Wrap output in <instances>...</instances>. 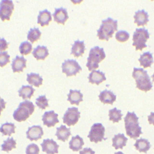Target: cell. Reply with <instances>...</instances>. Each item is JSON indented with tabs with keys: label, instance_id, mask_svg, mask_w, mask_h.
Listing matches in <instances>:
<instances>
[{
	"label": "cell",
	"instance_id": "1",
	"mask_svg": "<svg viewBox=\"0 0 154 154\" xmlns=\"http://www.w3.org/2000/svg\"><path fill=\"white\" fill-rule=\"evenodd\" d=\"M138 117L134 112H128L124 119L126 134L132 139H137L143 134L138 122Z\"/></svg>",
	"mask_w": 154,
	"mask_h": 154
},
{
	"label": "cell",
	"instance_id": "2",
	"mask_svg": "<svg viewBox=\"0 0 154 154\" xmlns=\"http://www.w3.org/2000/svg\"><path fill=\"white\" fill-rule=\"evenodd\" d=\"M118 23L117 20L108 17L102 20L101 25L97 31V36L101 40L108 41L112 37L113 34L117 30Z\"/></svg>",
	"mask_w": 154,
	"mask_h": 154
},
{
	"label": "cell",
	"instance_id": "3",
	"mask_svg": "<svg viewBox=\"0 0 154 154\" xmlns=\"http://www.w3.org/2000/svg\"><path fill=\"white\" fill-rule=\"evenodd\" d=\"M132 77L136 82V87L139 90L147 92L152 88V82L147 72L143 68L134 67L132 72Z\"/></svg>",
	"mask_w": 154,
	"mask_h": 154
},
{
	"label": "cell",
	"instance_id": "4",
	"mask_svg": "<svg viewBox=\"0 0 154 154\" xmlns=\"http://www.w3.org/2000/svg\"><path fill=\"white\" fill-rule=\"evenodd\" d=\"M35 109L33 103L29 100H25L20 102L17 109L13 112V118L17 122L25 121L29 118Z\"/></svg>",
	"mask_w": 154,
	"mask_h": 154
},
{
	"label": "cell",
	"instance_id": "5",
	"mask_svg": "<svg viewBox=\"0 0 154 154\" xmlns=\"http://www.w3.org/2000/svg\"><path fill=\"white\" fill-rule=\"evenodd\" d=\"M106 55L103 48L99 46H94L90 50L86 66L88 70L93 71L99 67V63L105 59Z\"/></svg>",
	"mask_w": 154,
	"mask_h": 154
},
{
	"label": "cell",
	"instance_id": "6",
	"mask_svg": "<svg viewBox=\"0 0 154 154\" xmlns=\"http://www.w3.org/2000/svg\"><path fill=\"white\" fill-rule=\"evenodd\" d=\"M149 35L148 30L145 28H136L133 34L132 46H135L137 51H142L147 47L146 43L149 38Z\"/></svg>",
	"mask_w": 154,
	"mask_h": 154
},
{
	"label": "cell",
	"instance_id": "7",
	"mask_svg": "<svg viewBox=\"0 0 154 154\" xmlns=\"http://www.w3.org/2000/svg\"><path fill=\"white\" fill-rule=\"evenodd\" d=\"M105 129L102 123H96L93 124L90 129L88 138L91 142L97 143L102 141L103 140H106L104 138Z\"/></svg>",
	"mask_w": 154,
	"mask_h": 154
},
{
	"label": "cell",
	"instance_id": "8",
	"mask_svg": "<svg viewBox=\"0 0 154 154\" xmlns=\"http://www.w3.org/2000/svg\"><path fill=\"white\" fill-rule=\"evenodd\" d=\"M62 72L65 73L67 76H75L78 73L82 70L76 60L73 59L66 60L61 65Z\"/></svg>",
	"mask_w": 154,
	"mask_h": 154
},
{
	"label": "cell",
	"instance_id": "9",
	"mask_svg": "<svg viewBox=\"0 0 154 154\" xmlns=\"http://www.w3.org/2000/svg\"><path fill=\"white\" fill-rule=\"evenodd\" d=\"M80 118V112L77 107L68 108L65 112L63 117V123L67 126H70L75 125Z\"/></svg>",
	"mask_w": 154,
	"mask_h": 154
},
{
	"label": "cell",
	"instance_id": "10",
	"mask_svg": "<svg viewBox=\"0 0 154 154\" xmlns=\"http://www.w3.org/2000/svg\"><path fill=\"white\" fill-rule=\"evenodd\" d=\"M14 10V4L11 0H2L0 2V18L2 21L9 20Z\"/></svg>",
	"mask_w": 154,
	"mask_h": 154
},
{
	"label": "cell",
	"instance_id": "11",
	"mask_svg": "<svg viewBox=\"0 0 154 154\" xmlns=\"http://www.w3.org/2000/svg\"><path fill=\"white\" fill-rule=\"evenodd\" d=\"M40 145L42 151L46 152V154H55L58 153L60 146L52 139H45Z\"/></svg>",
	"mask_w": 154,
	"mask_h": 154
},
{
	"label": "cell",
	"instance_id": "12",
	"mask_svg": "<svg viewBox=\"0 0 154 154\" xmlns=\"http://www.w3.org/2000/svg\"><path fill=\"white\" fill-rule=\"evenodd\" d=\"M26 138L31 141H37L43 135V128L40 125H34L29 127L26 132Z\"/></svg>",
	"mask_w": 154,
	"mask_h": 154
},
{
	"label": "cell",
	"instance_id": "13",
	"mask_svg": "<svg viewBox=\"0 0 154 154\" xmlns=\"http://www.w3.org/2000/svg\"><path fill=\"white\" fill-rule=\"evenodd\" d=\"M58 116V114L55 113L53 110L46 111L42 116V121L43 125L48 128L54 126L59 122Z\"/></svg>",
	"mask_w": 154,
	"mask_h": 154
},
{
	"label": "cell",
	"instance_id": "14",
	"mask_svg": "<svg viewBox=\"0 0 154 154\" xmlns=\"http://www.w3.org/2000/svg\"><path fill=\"white\" fill-rule=\"evenodd\" d=\"M54 21L58 23L64 25L65 22L69 19L67 11L63 7L55 9L54 13L52 14Z\"/></svg>",
	"mask_w": 154,
	"mask_h": 154
},
{
	"label": "cell",
	"instance_id": "15",
	"mask_svg": "<svg viewBox=\"0 0 154 154\" xmlns=\"http://www.w3.org/2000/svg\"><path fill=\"white\" fill-rule=\"evenodd\" d=\"M11 66L14 73L21 72L26 66V60L23 56L20 57L17 55L12 60Z\"/></svg>",
	"mask_w": 154,
	"mask_h": 154
},
{
	"label": "cell",
	"instance_id": "16",
	"mask_svg": "<svg viewBox=\"0 0 154 154\" xmlns=\"http://www.w3.org/2000/svg\"><path fill=\"white\" fill-rule=\"evenodd\" d=\"M134 22L137 26H144L149 22V14L144 10H139L134 16Z\"/></svg>",
	"mask_w": 154,
	"mask_h": 154
},
{
	"label": "cell",
	"instance_id": "17",
	"mask_svg": "<svg viewBox=\"0 0 154 154\" xmlns=\"http://www.w3.org/2000/svg\"><path fill=\"white\" fill-rule=\"evenodd\" d=\"M99 99L104 104L108 103L112 105L116 100V95L111 91L105 90L100 91L99 95Z\"/></svg>",
	"mask_w": 154,
	"mask_h": 154
},
{
	"label": "cell",
	"instance_id": "18",
	"mask_svg": "<svg viewBox=\"0 0 154 154\" xmlns=\"http://www.w3.org/2000/svg\"><path fill=\"white\" fill-rule=\"evenodd\" d=\"M88 81L91 84L99 85L103 81L106 80L105 73L100 70H93L88 76Z\"/></svg>",
	"mask_w": 154,
	"mask_h": 154
},
{
	"label": "cell",
	"instance_id": "19",
	"mask_svg": "<svg viewBox=\"0 0 154 154\" xmlns=\"http://www.w3.org/2000/svg\"><path fill=\"white\" fill-rule=\"evenodd\" d=\"M67 100L69 101L72 105L75 104L78 105L81 102L83 101V94L80 90L70 89L67 94Z\"/></svg>",
	"mask_w": 154,
	"mask_h": 154
},
{
	"label": "cell",
	"instance_id": "20",
	"mask_svg": "<svg viewBox=\"0 0 154 154\" xmlns=\"http://www.w3.org/2000/svg\"><path fill=\"white\" fill-rule=\"evenodd\" d=\"M52 20V14L49 11L45 9L40 11L37 16V23L40 24L41 26L48 25L49 23Z\"/></svg>",
	"mask_w": 154,
	"mask_h": 154
},
{
	"label": "cell",
	"instance_id": "21",
	"mask_svg": "<svg viewBox=\"0 0 154 154\" xmlns=\"http://www.w3.org/2000/svg\"><path fill=\"white\" fill-rule=\"evenodd\" d=\"M85 50L84 42L77 40L75 41L74 43L72 45L70 54H73L75 57H79L83 55Z\"/></svg>",
	"mask_w": 154,
	"mask_h": 154
},
{
	"label": "cell",
	"instance_id": "22",
	"mask_svg": "<svg viewBox=\"0 0 154 154\" xmlns=\"http://www.w3.org/2000/svg\"><path fill=\"white\" fill-rule=\"evenodd\" d=\"M70 135V129L67 128L65 125H61L60 127L57 128L55 135L58 140L65 142L69 139Z\"/></svg>",
	"mask_w": 154,
	"mask_h": 154
},
{
	"label": "cell",
	"instance_id": "23",
	"mask_svg": "<svg viewBox=\"0 0 154 154\" xmlns=\"http://www.w3.org/2000/svg\"><path fill=\"white\" fill-rule=\"evenodd\" d=\"M32 55L37 60H43L49 55V51L46 46L38 45L32 51Z\"/></svg>",
	"mask_w": 154,
	"mask_h": 154
},
{
	"label": "cell",
	"instance_id": "24",
	"mask_svg": "<svg viewBox=\"0 0 154 154\" xmlns=\"http://www.w3.org/2000/svg\"><path fill=\"white\" fill-rule=\"evenodd\" d=\"M128 141V138L125 136L123 134H118L115 135L114 137L112 139V147L115 148V149H122L124 146H126V142Z\"/></svg>",
	"mask_w": 154,
	"mask_h": 154
},
{
	"label": "cell",
	"instance_id": "25",
	"mask_svg": "<svg viewBox=\"0 0 154 154\" xmlns=\"http://www.w3.org/2000/svg\"><path fill=\"white\" fill-rule=\"evenodd\" d=\"M84 144V142L82 138L77 135L72 137V139L69 141V148L73 152H78L82 149Z\"/></svg>",
	"mask_w": 154,
	"mask_h": 154
},
{
	"label": "cell",
	"instance_id": "26",
	"mask_svg": "<svg viewBox=\"0 0 154 154\" xmlns=\"http://www.w3.org/2000/svg\"><path fill=\"white\" fill-rule=\"evenodd\" d=\"M138 61L140 66L144 68L150 67L153 63V58L152 54L150 52H146L140 55Z\"/></svg>",
	"mask_w": 154,
	"mask_h": 154
},
{
	"label": "cell",
	"instance_id": "27",
	"mask_svg": "<svg viewBox=\"0 0 154 154\" xmlns=\"http://www.w3.org/2000/svg\"><path fill=\"white\" fill-rule=\"evenodd\" d=\"M34 91L35 89L31 85H22L18 90L19 96L23 99H31Z\"/></svg>",
	"mask_w": 154,
	"mask_h": 154
},
{
	"label": "cell",
	"instance_id": "28",
	"mask_svg": "<svg viewBox=\"0 0 154 154\" xmlns=\"http://www.w3.org/2000/svg\"><path fill=\"white\" fill-rule=\"evenodd\" d=\"M134 146L140 152H144L146 153L150 149L151 144L147 139L140 138L136 140Z\"/></svg>",
	"mask_w": 154,
	"mask_h": 154
},
{
	"label": "cell",
	"instance_id": "29",
	"mask_svg": "<svg viewBox=\"0 0 154 154\" xmlns=\"http://www.w3.org/2000/svg\"><path fill=\"white\" fill-rule=\"evenodd\" d=\"M26 76V81L30 85L38 87L42 84L43 78L38 73L31 72L30 73H27Z\"/></svg>",
	"mask_w": 154,
	"mask_h": 154
},
{
	"label": "cell",
	"instance_id": "30",
	"mask_svg": "<svg viewBox=\"0 0 154 154\" xmlns=\"http://www.w3.org/2000/svg\"><path fill=\"white\" fill-rule=\"evenodd\" d=\"M15 129L16 126L14 123L6 122L0 127V132L3 135L10 136L12 134L15 133Z\"/></svg>",
	"mask_w": 154,
	"mask_h": 154
},
{
	"label": "cell",
	"instance_id": "31",
	"mask_svg": "<svg viewBox=\"0 0 154 154\" xmlns=\"http://www.w3.org/2000/svg\"><path fill=\"white\" fill-rule=\"evenodd\" d=\"M16 148V141L13 138H8L6 140H4L3 144H1V150L4 152H9L11 150Z\"/></svg>",
	"mask_w": 154,
	"mask_h": 154
},
{
	"label": "cell",
	"instance_id": "32",
	"mask_svg": "<svg viewBox=\"0 0 154 154\" xmlns=\"http://www.w3.org/2000/svg\"><path fill=\"white\" fill-rule=\"evenodd\" d=\"M109 119L111 120L113 123H118L122 120L123 114H122V111L117 109L116 108H114L109 110Z\"/></svg>",
	"mask_w": 154,
	"mask_h": 154
},
{
	"label": "cell",
	"instance_id": "33",
	"mask_svg": "<svg viewBox=\"0 0 154 154\" xmlns=\"http://www.w3.org/2000/svg\"><path fill=\"white\" fill-rule=\"evenodd\" d=\"M41 34L42 33L38 28H31L28 32L27 39L29 40L31 43H33L40 38Z\"/></svg>",
	"mask_w": 154,
	"mask_h": 154
},
{
	"label": "cell",
	"instance_id": "34",
	"mask_svg": "<svg viewBox=\"0 0 154 154\" xmlns=\"http://www.w3.org/2000/svg\"><path fill=\"white\" fill-rule=\"evenodd\" d=\"M32 49V44L28 41H25L22 42L19 48L20 53L23 55H26L29 54L31 52Z\"/></svg>",
	"mask_w": 154,
	"mask_h": 154
},
{
	"label": "cell",
	"instance_id": "35",
	"mask_svg": "<svg viewBox=\"0 0 154 154\" xmlns=\"http://www.w3.org/2000/svg\"><path fill=\"white\" fill-rule=\"evenodd\" d=\"M36 105L42 109H45L46 107L49 106L48 99L46 98L45 95H42L38 96L35 99Z\"/></svg>",
	"mask_w": 154,
	"mask_h": 154
},
{
	"label": "cell",
	"instance_id": "36",
	"mask_svg": "<svg viewBox=\"0 0 154 154\" xmlns=\"http://www.w3.org/2000/svg\"><path fill=\"white\" fill-rule=\"evenodd\" d=\"M129 34L125 30L118 31L116 33V39L119 42H125L129 38Z\"/></svg>",
	"mask_w": 154,
	"mask_h": 154
},
{
	"label": "cell",
	"instance_id": "37",
	"mask_svg": "<svg viewBox=\"0 0 154 154\" xmlns=\"http://www.w3.org/2000/svg\"><path fill=\"white\" fill-rule=\"evenodd\" d=\"M10 56L7 52H0V67H4L10 63Z\"/></svg>",
	"mask_w": 154,
	"mask_h": 154
},
{
	"label": "cell",
	"instance_id": "38",
	"mask_svg": "<svg viewBox=\"0 0 154 154\" xmlns=\"http://www.w3.org/2000/svg\"><path fill=\"white\" fill-rule=\"evenodd\" d=\"M26 154H38L40 152V149L38 146L34 144H29L26 149Z\"/></svg>",
	"mask_w": 154,
	"mask_h": 154
},
{
	"label": "cell",
	"instance_id": "39",
	"mask_svg": "<svg viewBox=\"0 0 154 154\" xmlns=\"http://www.w3.org/2000/svg\"><path fill=\"white\" fill-rule=\"evenodd\" d=\"M8 43L4 38H0V51H2L8 48Z\"/></svg>",
	"mask_w": 154,
	"mask_h": 154
},
{
	"label": "cell",
	"instance_id": "40",
	"mask_svg": "<svg viewBox=\"0 0 154 154\" xmlns=\"http://www.w3.org/2000/svg\"><path fill=\"white\" fill-rule=\"evenodd\" d=\"M95 152L91 148H84L82 150L79 151V154H94Z\"/></svg>",
	"mask_w": 154,
	"mask_h": 154
},
{
	"label": "cell",
	"instance_id": "41",
	"mask_svg": "<svg viewBox=\"0 0 154 154\" xmlns=\"http://www.w3.org/2000/svg\"><path fill=\"white\" fill-rule=\"evenodd\" d=\"M6 102L4 101V100L0 96V116L1 114L2 111L5 109V105H6Z\"/></svg>",
	"mask_w": 154,
	"mask_h": 154
},
{
	"label": "cell",
	"instance_id": "42",
	"mask_svg": "<svg viewBox=\"0 0 154 154\" xmlns=\"http://www.w3.org/2000/svg\"><path fill=\"white\" fill-rule=\"evenodd\" d=\"M148 122L149 124H152L154 125V112H151L150 114L148 116Z\"/></svg>",
	"mask_w": 154,
	"mask_h": 154
},
{
	"label": "cell",
	"instance_id": "43",
	"mask_svg": "<svg viewBox=\"0 0 154 154\" xmlns=\"http://www.w3.org/2000/svg\"><path fill=\"white\" fill-rule=\"evenodd\" d=\"M114 154H124V153L123 152H117L115 153Z\"/></svg>",
	"mask_w": 154,
	"mask_h": 154
},
{
	"label": "cell",
	"instance_id": "44",
	"mask_svg": "<svg viewBox=\"0 0 154 154\" xmlns=\"http://www.w3.org/2000/svg\"><path fill=\"white\" fill-rule=\"evenodd\" d=\"M152 78L153 82H154V73H153V75H152Z\"/></svg>",
	"mask_w": 154,
	"mask_h": 154
}]
</instances>
